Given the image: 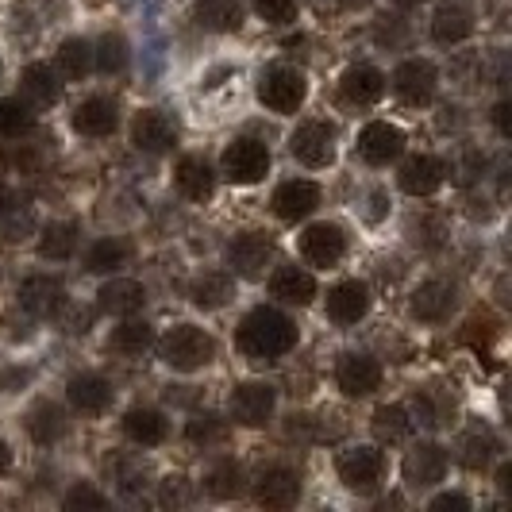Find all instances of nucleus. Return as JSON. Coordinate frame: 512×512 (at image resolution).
<instances>
[{
    "label": "nucleus",
    "mask_w": 512,
    "mask_h": 512,
    "mask_svg": "<svg viewBox=\"0 0 512 512\" xmlns=\"http://www.w3.org/2000/svg\"><path fill=\"white\" fill-rule=\"evenodd\" d=\"M239 351L255 362H278L297 347V324L278 308H251L235 335Z\"/></svg>",
    "instance_id": "obj_1"
},
{
    "label": "nucleus",
    "mask_w": 512,
    "mask_h": 512,
    "mask_svg": "<svg viewBox=\"0 0 512 512\" xmlns=\"http://www.w3.org/2000/svg\"><path fill=\"white\" fill-rule=\"evenodd\" d=\"M158 355H162V362L170 370L193 374V370H201V366L216 359V339L201 332V328H193V324H178V328H170V332L162 335Z\"/></svg>",
    "instance_id": "obj_2"
},
{
    "label": "nucleus",
    "mask_w": 512,
    "mask_h": 512,
    "mask_svg": "<svg viewBox=\"0 0 512 512\" xmlns=\"http://www.w3.org/2000/svg\"><path fill=\"white\" fill-rule=\"evenodd\" d=\"M308 97V81L301 70L293 66H270L266 74L258 77V101L266 104L278 116H293Z\"/></svg>",
    "instance_id": "obj_3"
},
{
    "label": "nucleus",
    "mask_w": 512,
    "mask_h": 512,
    "mask_svg": "<svg viewBox=\"0 0 512 512\" xmlns=\"http://www.w3.org/2000/svg\"><path fill=\"white\" fill-rule=\"evenodd\" d=\"M270 174V147L258 139H231L224 147V178L231 185H255Z\"/></svg>",
    "instance_id": "obj_4"
},
{
    "label": "nucleus",
    "mask_w": 512,
    "mask_h": 512,
    "mask_svg": "<svg viewBox=\"0 0 512 512\" xmlns=\"http://www.w3.org/2000/svg\"><path fill=\"white\" fill-rule=\"evenodd\" d=\"M335 470H339V482L351 493H374L385 478V459L378 447H351L339 455Z\"/></svg>",
    "instance_id": "obj_5"
},
{
    "label": "nucleus",
    "mask_w": 512,
    "mask_h": 512,
    "mask_svg": "<svg viewBox=\"0 0 512 512\" xmlns=\"http://www.w3.org/2000/svg\"><path fill=\"white\" fill-rule=\"evenodd\" d=\"M393 89H397V97L405 104H412V108L432 104L439 89L436 66H432L428 58H405V62L393 70Z\"/></svg>",
    "instance_id": "obj_6"
},
{
    "label": "nucleus",
    "mask_w": 512,
    "mask_h": 512,
    "mask_svg": "<svg viewBox=\"0 0 512 512\" xmlns=\"http://www.w3.org/2000/svg\"><path fill=\"white\" fill-rule=\"evenodd\" d=\"M289 151L297 162H305L312 170L320 166H332L335 162V128L324 120H308L301 128L289 135Z\"/></svg>",
    "instance_id": "obj_7"
},
{
    "label": "nucleus",
    "mask_w": 512,
    "mask_h": 512,
    "mask_svg": "<svg viewBox=\"0 0 512 512\" xmlns=\"http://www.w3.org/2000/svg\"><path fill=\"white\" fill-rule=\"evenodd\" d=\"M274 405H278V393L266 382H243L231 389V420L243 428H262L274 416Z\"/></svg>",
    "instance_id": "obj_8"
},
{
    "label": "nucleus",
    "mask_w": 512,
    "mask_h": 512,
    "mask_svg": "<svg viewBox=\"0 0 512 512\" xmlns=\"http://www.w3.org/2000/svg\"><path fill=\"white\" fill-rule=\"evenodd\" d=\"M270 258H274V239L262 235V231H247V235H239V239L228 247L231 270H235L239 278H251V282L266 274Z\"/></svg>",
    "instance_id": "obj_9"
},
{
    "label": "nucleus",
    "mask_w": 512,
    "mask_h": 512,
    "mask_svg": "<svg viewBox=\"0 0 512 512\" xmlns=\"http://www.w3.org/2000/svg\"><path fill=\"white\" fill-rule=\"evenodd\" d=\"M131 143H135V151H143V154H166L178 143V124H174L166 112L147 108V112H139L135 124H131Z\"/></svg>",
    "instance_id": "obj_10"
},
{
    "label": "nucleus",
    "mask_w": 512,
    "mask_h": 512,
    "mask_svg": "<svg viewBox=\"0 0 512 512\" xmlns=\"http://www.w3.org/2000/svg\"><path fill=\"white\" fill-rule=\"evenodd\" d=\"M301 255L308 266H320V270H332L339 258L347 255V235L339 224H312L301 235Z\"/></svg>",
    "instance_id": "obj_11"
},
{
    "label": "nucleus",
    "mask_w": 512,
    "mask_h": 512,
    "mask_svg": "<svg viewBox=\"0 0 512 512\" xmlns=\"http://www.w3.org/2000/svg\"><path fill=\"white\" fill-rule=\"evenodd\" d=\"M270 205L278 212V220L297 224V220H305V216H312V212L320 208V185L305 178L282 181V185L274 189V201H270Z\"/></svg>",
    "instance_id": "obj_12"
},
{
    "label": "nucleus",
    "mask_w": 512,
    "mask_h": 512,
    "mask_svg": "<svg viewBox=\"0 0 512 512\" xmlns=\"http://www.w3.org/2000/svg\"><path fill=\"white\" fill-rule=\"evenodd\" d=\"M370 312V289L359 278H347L328 289V320L339 324V328H351L359 324L362 316Z\"/></svg>",
    "instance_id": "obj_13"
},
{
    "label": "nucleus",
    "mask_w": 512,
    "mask_h": 512,
    "mask_svg": "<svg viewBox=\"0 0 512 512\" xmlns=\"http://www.w3.org/2000/svg\"><path fill=\"white\" fill-rule=\"evenodd\" d=\"M401 151H405V131L397 124L374 120L359 131V154L370 166H389L393 158H401Z\"/></svg>",
    "instance_id": "obj_14"
},
{
    "label": "nucleus",
    "mask_w": 512,
    "mask_h": 512,
    "mask_svg": "<svg viewBox=\"0 0 512 512\" xmlns=\"http://www.w3.org/2000/svg\"><path fill=\"white\" fill-rule=\"evenodd\" d=\"M401 474L412 489H432L436 482H443L447 474V455L439 443H416L405 462H401Z\"/></svg>",
    "instance_id": "obj_15"
},
{
    "label": "nucleus",
    "mask_w": 512,
    "mask_h": 512,
    "mask_svg": "<svg viewBox=\"0 0 512 512\" xmlns=\"http://www.w3.org/2000/svg\"><path fill=\"white\" fill-rule=\"evenodd\" d=\"M16 297H20L24 312H31L35 320H47V316L62 312V305H66V285L58 278H47V274H35V278H27L16 289Z\"/></svg>",
    "instance_id": "obj_16"
},
{
    "label": "nucleus",
    "mask_w": 512,
    "mask_h": 512,
    "mask_svg": "<svg viewBox=\"0 0 512 512\" xmlns=\"http://www.w3.org/2000/svg\"><path fill=\"white\" fill-rule=\"evenodd\" d=\"M335 385L347 397H370L382 385V366L370 355H343L339 366H335Z\"/></svg>",
    "instance_id": "obj_17"
},
{
    "label": "nucleus",
    "mask_w": 512,
    "mask_h": 512,
    "mask_svg": "<svg viewBox=\"0 0 512 512\" xmlns=\"http://www.w3.org/2000/svg\"><path fill=\"white\" fill-rule=\"evenodd\" d=\"M443 162L436 154H412L409 162L397 170V185L409 193V197H432L439 185H443Z\"/></svg>",
    "instance_id": "obj_18"
},
{
    "label": "nucleus",
    "mask_w": 512,
    "mask_h": 512,
    "mask_svg": "<svg viewBox=\"0 0 512 512\" xmlns=\"http://www.w3.org/2000/svg\"><path fill=\"white\" fill-rule=\"evenodd\" d=\"M455 285L451 282H424L416 293H412V316L424 320V324H443L451 312H455Z\"/></svg>",
    "instance_id": "obj_19"
},
{
    "label": "nucleus",
    "mask_w": 512,
    "mask_h": 512,
    "mask_svg": "<svg viewBox=\"0 0 512 512\" xmlns=\"http://www.w3.org/2000/svg\"><path fill=\"white\" fill-rule=\"evenodd\" d=\"M255 493H258V505H266V509H293L297 497H301V478L289 466H274V470H266L258 478Z\"/></svg>",
    "instance_id": "obj_20"
},
{
    "label": "nucleus",
    "mask_w": 512,
    "mask_h": 512,
    "mask_svg": "<svg viewBox=\"0 0 512 512\" xmlns=\"http://www.w3.org/2000/svg\"><path fill=\"white\" fill-rule=\"evenodd\" d=\"M174 181H178L181 197H189V201H197V205L216 193V174H212L208 158H201V154H185V158H178Z\"/></svg>",
    "instance_id": "obj_21"
},
{
    "label": "nucleus",
    "mask_w": 512,
    "mask_h": 512,
    "mask_svg": "<svg viewBox=\"0 0 512 512\" xmlns=\"http://www.w3.org/2000/svg\"><path fill=\"white\" fill-rule=\"evenodd\" d=\"M339 93L347 104H378L385 97V74L378 66H351L347 74L339 77Z\"/></svg>",
    "instance_id": "obj_22"
},
{
    "label": "nucleus",
    "mask_w": 512,
    "mask_h": 512,
    "mask_svg": "<svg viewBox=\"0 0 512 512\" xmlns=\"http://www.w3.org/2000/svg\"><path fill=\"white\" fill-rule=\"evenodd\" d=\"M116 124H120V112L108 97H89L74 108V131L85 139H104L116 131Z\"/></svg>",
    "instance_id": "obj_23"
},
{
    "label": "nucleus",
    "mask_w": 512,
    "mask_h": 512,
    "mask_svg": "<svg viewBox=\"0 0 512 512\" xmlns=\"http://www.w3.org/2000/svg\"><path fill=\"white\" fill-rule=\"evenodd\" d=\"M143 305H147V289L131 278H112L97 293V308L108 316H135V312H143Z\"/></svg>",
    "instance_id": "obj_24"
},
{
    "label": "nucleus",
    "mask_w": 512,
    "mask_h": 512,
    "mask_svg": "<svg viewBox=\"0 0 512 512\" xmlns=\"http://www.w3.org/2000/svg\"><path fill=\"white\" fill-rule=\"evenodd\" d=\"M66 397L81 416H101L112 405V385L104 382L101 374H74L66 385Z\"/></svg>",
    "instance_id": "obj_25"
},
{
    "label": "nucleus",
    "mask_w": 512,
    "mask_h": 512,
    "mask_svg": "<svg viewBox=\"0 0 512 512\" xmlns=\"http://www.w3.org/2000/svg\"><path fill=\"white\" fill-rule=\"evenodd\" d=\"M31 235H35V205L20 193L0 197V239L4 243H24Z\"/></svg>",
    "instance_id": "obj_26"
},
{
    "label": "nucleus",
    "mask_w": 512,
    "mask_h": 512,
    "mask_svg": "<svg viewBox=\"0 0 512 512\" xmlns=\"http://www.w3.org/2000/svg\"><path fill=\"white\" fill-rule=\"evenodd\" d=\"M270 293L285 301V305H297L305 308L312 305V297H316V282H312V274L301 270V266H278L274 274H270Z\"/></svg>",
    "instance_id": "obj_27"
},
{
    "label": "nucleus",
    "mask_w": 512,
    "mask_h": 512,
    "mask_svg": "<svg viewBox=\"0 0 512 512\" xmlns=\"http://www.w3.org/2000/svg\"><path fill=\"white\" fill-rule=\"evenodd\" d=\"M20 89H24L27 101H35L39 108H51V104L62 101V81L54 74L47 62H31L20 74Z\"/></svg>",
    "instance_id": "obj_28"
},
{
    "label": "nucleus",
    "mask_w": 512,
    "mask_h": 512,
    "mask_svg": "<svg viewBox=\"0 0 512 512\" xmlns=\"http://www.w3.org/2000/svg\"><path fill=\"white\" fill-rule=\"evenodd\" d=\"M151 343H154L151 324L147 320H131V316H124V324L108 335V351L120 355V359H143L151 351Z\"/></svg>",
    "instance_id": "obj_29"
},
{
    "label": "nucleus",
    "mask_w": 512,
    "mask_h": 512,
    "mask_svg": "<svg viewBox=\"0 0 512 512\" xmlns=\"http://www.w3.org/2000/svg\"><path fill=\"white\" fill-rule=\"evenodd\" d=\"M124 436L131 443H139V447H158L170 436V420L158 409H131L124 416Z\"/></svg>",
    "instance_id": "obj_30"
},
{
    "label": "nucleus",
    "mask_w": 512,
    "mask_h": 512,
    "mask_svg": "<svg viewBox=\"0 0 512 512\" xmlns=\"http://www.w3.org/2000/svg\"><path fill=\"white\" fill-rule=\"evenodd\" d=\"M27 436L35 439L39 447H51L66 436V412L58 409L54 401H39L35 409L27 412Z\"/></svg>",
    "instance_id": "obj_31"
},
{
    "label": "nucleus",
    "mask_w": 512,
    "mask_h": 512,
    "mask_svg": "<svg viewBox=\"0 0 512 512\" xmlns=\"http://www.w3.org/2000/svg\"><path fill=\"white\" fill-rule=\"evenodd\" d=\"M497 451H501V443H497V436H493L489 428H482V424H474V428L459 439V462L466 470H486L489 462L497 459Z\"/></svg>",
    "instance_id": "obj_32"
},
{
    "label": "nucleus",
    "mask_w": 512,
    "mask_h": 512,
    "mask_svg": "<svg viewBox=\"0 0 512 512\" xmlns=\"http://www.w3.org/2000/svg\"><path fill=\"white\" fill-rule=\"evenodd\" d=\"M470 31H474V16H470L462 4H443L436 12V20H432V39H436V43H447V47L470 39Z\"/></svg>",
    "instance_id": "obj_33"
},
{
    "label": "nucleus",
    "mask_w": 512,
    "mask_h": 512,
    "mask_svg": "<svg viewBox=\"0 0 512 512\" xmlns=\"http://www.w3.org/2000/svg\"><path fill=\"white\" fill-rule=\"evenodd\" d=\"M197 20L208 31H239L243 27V4L239 0H197Z\"/></svg>",
    "instance_id": "obj_34"
},
{
    "label": "nucleus",
    "mask_w": 512,
    "mask_h": 512,
    "mask_svg": "<svg viewBox=\"0 0 512 512\" xmlns=\"http://www.w3.org/2000/svg\"><path fill=\"white\" fill-rule=\"evenodd\" d=\"M74 247H77V228L66 224V220H51L47 228L39 231V255L47 258V262H66V258L74 255Z\"/></svg>",
    "instance_id": "obj_35"
},
{
    "label": "nucleus",
    "mask_w": 512,
    "mask_h": 512,
    "mask_svg": "<svg viewBox=\"0 0 512 512\" xmlns=\"http://www.w3.org/2000/svg\"><path fill=\"white\" fill-rule=\"evenodd\" d=\"M205 489L212 497H220V501H231V497H239L247 489V474H243V466L235 459H224L205 474Z\"/></svg>",
    "instance_id": "obj_36"
},
{
    "label": "nucleus",
    "mask_w": 512,
    "mask_h": 512,
    "mask_svg": "<svg viewBox=\"0 0 512 512\" xmlns=\"http://www.w3.org/2000/svg\"><path fill=\"white\" fill-rule=\"evenodd\" d=\"M235 297V282H231V274H220V270H212V274H201L197 282H193V305L197 308H224Z\"/></svg>",
    "instance_id": "obj_37"
},
{
    "label": "nucleus",
    "mask_w": 512,
    "mask_h": 512,
    "mask_svg": "<svg viewBox=\"0 0 512 512\" xmlns=\"http://www.w3.org/2000/svg\"><path fill=\"white\" fill-rule=\"evenodd\" d=\"M412 424H416V420L409 416L405 405H382V409L374 412V420H370L374 436L382 439V443H401V439H409Z\"/></svg>",
    "instance_id": "obj_38"
},
{
    "label": "nucleus",
    "mask_w": 512,
    "mask_h": 512,
    "mask_svg": "<svg viewBox=\"0 0 512 512\" xmlns=\"http://www.w3.org/2000/svg\"><path fill=\"white\" fill-rule=\"evenodd\" d=\"M128 62H131V47L120 31H108L101 43L93 47V66H97L101 74H124Z\"/></svg>",
    "instance_id": "obj_39"
},
{
    "label": "nucleus",
    "mask_w": 512,
    "mask_h": 512,
    "mask_svg": "<svg viewBox=\"0 0 512 512\" xmlns=\"http://www.w3.org/2000/svg\"><path fill=\"white\" fill-rule=\"evenodd\" d=\"M412 405H416V420L428 424V428H443L455 416V401L447 393H439V389H420Z\"/></svg>",
    "instance_id": "obj_40"
},
{
    "label": "nucleus",
    "mask_w": 512,
    "mask_h": 512,
    "mask_svg": "<svg viewBox=\"0 0 512 512\" xmlns=\"http://www.w3.org/2000/svg\"><path fill=\"white\" fill-rule=\"evenodd\" d=\"M124 262H128V243H120V239H97L89 247V255H85V270L89 274H116Z\"/></svg>",
    "instance_id": "obj_41"
},
{
    "label": "nucleus",
    "mask_w": 512,
    "mask_h": 512,
    "mask_svg": "<svg viewBox=\"0 0 512 512\" xmlns=\"http://www.w3.org/2000/svg\"><path fill=\"white\" fill-rule=\"evenodd\" d=\"M58 70L70 77V81H81V77L93 70V47L85 39H66L58 47Z\"/></svg>",
    "instance_id": "obj_42"
},
{
    "label": "nucleus",
    "mask_w": 512,
    "mask_h": 512,
    "mask_svg": "<svg viewBox=\"0 0 512 512\" xmlns=\"http://www.w3.org/2000/svg\"><path fill=\"white\" fill-rule=\"evenodd\" d=\"M185 439L197 443V447H216V443L228 439V420H220L216 412H201L185 424Z\"/></svg>",
    "instance_id": "obj_43"
},
{
    "label": "nucleus",
    "mask_w": 512,
    "mask_h": 512,
    "mask_svg": "<svg viewBox=\"0 0 512 512\" xmlns=\"http://www.w3.org/2000/svg\"><path fill=\"white\" fill-rule=\"evenodd\" d=\"M31 128H35V112H31L20 97L0 101V135H4V139H20V135H27Z\"/></svg>",
    "instance_id": "obj_44"
},
{
    "label": "nucleus",
    "mask_w": 512,
    "mask_h": 512,
    "mask_svg": "<svg viewBox=\"0 0 512 512\" xmlns=\"http://www.w3.org/2000/svg\"><path fill=\"white\" fill-rule=\"evenodd\" d=\"M116 470H120V489H124L128 497H135V493H143V489H147V478H151L147 462L131 459V462H120Z\"/></svg>",
    "instance_id": "obj_45"
},
{
    "label": "nucleus",
    "mask_w": 512,
    "mask_h": 512,
    "mask_svg": "<svg viewBox=\"0 0 512 512\" xmlns=\"http://www.w3.org/2000/svg\"><path fill=\"white\" fill-rule=\"evenodd\" d=\"M255 12L266 24H293L297 0H255Z\"/></svg>",
    "instance_id": "obj_46"
},
{
    "label": "nucleus",
    "mask_w": 512,
    "mask_h": 512,
    "mask_svg": "<svg viewBox=\"0 0 512 512\" xmlns=\"http://www.w3.org/2000/svg\"><path fill=\"white\" fill-rule=\"evenodd\" d=\"M108 501H104V493H97L93 486H74L70 493H66V509L77 512V509H93L101 512Z\"/></svg>",
    "instance_id": "obj_47"
},
{
    "label": "nucleus",
    "mask_w": 512,
    "mask_h": 512,
    "mask_svg": "<svg viewBox=\"0 0 512 512\" xmlns=\"http://www.w3.org/2000/svg\"><path fill=\"white\" fill-rule=\"evenodd\" d=\"M470 509V497H462V493H439L436 501H432V512H466Z\"/></svg>",
    "instance_id": "obj_48"
},
{
    "label": "nucleus",
    "mask_w": 512,
    "mask_h": 512,
    "mask_svg": "<svg viewBox=\"0 0 512 512\" xmlns=\"http://www.w3.org/2000/svg\"><path fill=\"white\" fill-rule=\"evenodd\" d=\"M162 501H166V505H174V501H189V489H185V478H166V482H162Z\"/></svg>",
    "instance_id": "obj_49"
},
{
    "label": "nucleus",
    "mask_w": 512,
    "mask_h": 512,
    "mask_svg": "<svg viewBox=\"0 0 512 512\" xmlns=\"http://www.w3.org/2000/svg\"><path fill=\"white\" fill-rule=\"evenodd\" d=\"M4 320H8V335H12V339H31V320H35L31 312H24L20 320H16V312H8Z\"/></svg>",
    "instance_id": "obj_50"
},
{
    "label": "nucleus",
    "mask_w": 512,
    "mask_h": 512,
    "mask_svg": "<svg viewBox=\"0 0 512 512\" xmlns=\"http://www.w3.org/2000/svg\"><path fill=\"white\" fill-rule=\"evenodd\" d=\"M27 378H31L27 370H4V374H0V393H16Z\"/></svg>",
    "instance_id": "obj_51"
},
{
    "label": "nucleus",
    "mask_w": 512,
    "mask_h": 512,
    "mask_svg": "<svg viewBox=\"0 0 512 512\" xmlns=\"http://www.w3.org/2000/svg\"><path fill=\"white\" fill-rule=\"evenodd\" d=\"M509 101H501L497 104V108H493V124H497V131H501V135H505V139H509L512 135V124H509Z\"/></svg>",
    "instance_id": "obj_52"
},
{
    "label": "nucleus",
    "mask_w": 512,
    "mask_h": 512,
    "mask_svg": "<svg viewBox=\"0 0 512 512\" xmlns=\"http://www.w3.org/2000/svg\"><path fill=\"white\" fill-rule=\"evenodd\" d=\"M8 466H12V451H8V443L0 439V478L8 474Z\"/></svg>",
    "instance_id": "obj_53"
},
{
    "label": "nucleus",
    "mask_w": 512,
    "mask_h": 512,
    "mask_svg": "<svg viewBox=\"0 0 512 512\" xmlns=\"http://www.w3.org/2000/svg\"><path fill=\"white\" fill-rule=\"evenodd\" d=\"M509 478H512V466H501V474H497V486L505 489V493H509V486H512Z\"/></svg>",
    "instance_id": "obj_54"
},
{
    "label": "nucleus",
    "mask_w": 512,
    "mask_h": 512,
    "mask_svg": "<svg viewBox=\"0 0 512 512\" xmlns=\"http://www.w3.org/2000/svg\"><path fill=\"white\" fill-rule=\"evenodd\" d=\"M389 4H397V8H416V4H424V0H389Z\"/></svg>",
    "instance_id": "obj_55"
}]
</instances>
